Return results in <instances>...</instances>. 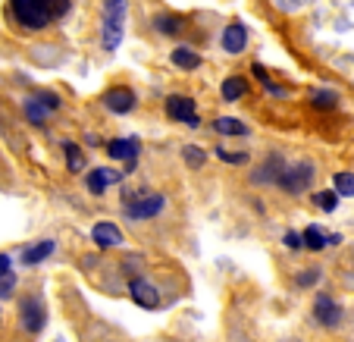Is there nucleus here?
Here are the masks:
<instances>
[{
  "mask_svg": "<svg viewBox=\"0 0 354 342\" xmlns=\"http://www.w3.org/2000/svg\"><path fill=\"white\" fill-rule=\"evenodd\" d=\"M10 13L22 28H47L69 13V0H10Z\"/></svg>",
  "mask_w": 354,
  "mask_h": 342,
  "instance_id": "nucleus-1",
  "label": "nucleus"
},
{
  "mask_svg": "<svg viewBox=\"0 0 354 342\" xmlns=\"http://www.w3.org/2000/svg\"><path fill=\"white\" fill-rule=\"evenodd\" d=\"M126 16H129V0H104L100 3V47L104 51H116L122 44Z\"/></svg>",
  "mask_w": 354,
  "mask_h": 342,
  "instance_id": "nucleus-2",
  "label": "nucleus"
},
{
  "mask_svg": "<svg viewBox=\"0 0 354 342\" xmlns=\"http://www.w3.org/2000/svg\"><path fill=\"white\" fill-rule=\"evenodd\" d=\"M314 163L310 161H298V163H286L279 173V179H276V186L282 188L286 195H301L308 192L310 186H314Z\"/></svg>",
  "mask_w": 354,
  "mask_h": 342,
  "instance_id": "nucleus-3",
  "label": "nucleus"
},
{
  "mask_svg": "<svg viewBox=\"0 0 354 342\" xmlns=\"http://www.w3.org/2000/svg\"><path fill=\"white\" fill-rule=\"evenodd\" d=\"M163 208H167V198H163L160 192H147V195H141V198H135L132 204H126V217L135 223H141V220L157 217Z\"/></svg>",
  "mask_w": 354,
  "mask_h": 342,
  "instance_id": "nucleus-4",
  "label": "nucleus"
},
{
  "mask_svg": "<svg viewBox=\"0 0 354 342\" xmlns=\"http://www.w3.org/2000/svg\"><path fill=\"white\" fill-rule=\"evenodd\" d=\"M19 323H22V330H28V333H41V330H44V323H47L44 298H41V296L22 298V305H19Z\"/></svg>",
  "mask_w": 354,
  "mask_h": 342,
  "instance_id": "nucleus-5",
  "label": "nucleus"
},
{
  "mask_svg": "<svg viewBox=\"0 0 354 342\" xmlns=\"http://www.w3.org/2000/svg\"><path fill=\"white\" fill-rule=\"evenodd\" d=\"M129 296H132L135 305H141V308H147V311H154L157 305H160L157 286L151 280H145V276H132V280H129Z\"/></svg>",
  "mask_w": 354,
  "mask_h": 342,
  "instance_id": "nucleus-6",
  "label": "nucleus"
},
{
  "mask_svg": "<svg viewBox=\"0 0 354 342\" xmlns=\"http://www.w3.org/2000/svg\"><path fill=\"white\" fill-rule=\"evenodd\" d=\"M314 317H317V323H320V327L335 330L342 323V305L335 302V298H329L326 292H320V296H317V302H314Z\"/></svg>",
  "mask_w": 354,
  "mask_h": 342,
  "instance_id": "nucleus-7",
  "label": "nucleus"
},
{
  "mask_svg": "<svg viewBox=\"0 0 354 342\" xmlns=\"http://www.w3.org/2000/svg\"><path fill=\"white\" fill-rule=\"evenodd\" d=\"M167 114L173 116V120H182L188 123V126H198V110H194V101L192 98H182V94H173V98H167Z\"/></svg>",
  "mask_w": 354,
  "mask_h": 342,
  "instance_id": "nucleus-8",
  "label": "nucleus"
},
{
  "mask_svg": "<svg viewBox=\"0 0 354 342\" xmlns=\"http://www.w3.org/2000/svg\"><path fill=\"white\" fill-rule=\"evenodd\" d=\"M120 179H122V173H116V170H110V167H97V170H91V173L85 176V188L91 195H104L110 186H116Z\"/></svg>",
  "mask_w": 354,
  "mask_h": 342,
  "instance_id": "nucleus-9",
  "label": "nucleus"
},
{
  "mask_svg": "<svg viewBox=\"0 0 354 342\" xmlns=\"http://www.w3.org/2000/svg\"><path fill=\"white\" fill-rule=\"evenodd\" d=\"M104 107L110 110V114H129V110L135 107V91L132 88H110L107 94H104Z\"/></svg>",
  "mask_w": 354,
  "mask_h": 342,
  "instance_id": "nucleus-10",
  "label": "nucleus"
},
{
  "mask_svg": "<svg viewBox=\"0 0 354 342\" xmlns=\"http://www.w3.org/2000/svg\"><path fill=\"white\" fill-rule=\"evenodd\" d=\"M282 167H286L282 154H270L267 161H263L261 167L254 170L251 182H254V186H276V179H279V173H282Z\"/></svg>",
  "mask_w": 354,
  "mask_h": 342,
  "instance_id": "nucleus-11",
  "label": "nucleus"
},
{
  "mask_svg": "<svg viewBox=\"0 0 354 342\" xmlns=\"http://www.w3.org/2000/svg\"><path fill=\"white\" fill-rule=\"evenodd\" d=\"M91 239H94L97 249H116V245H122V229L116 226V223H110V220L94 223Z\"/></svg>",
  "mask_w": 354,
  "mask_h": 342,
  "instance_id": "nucleus-12",
  "label": "nucleus"
},
{
  "mask_svg": "<svg viewBox=\"0 0 354 342\" xmlns=\"http://www.w3.org/2000/svg\"><path fill=\"white\" fill-rule=\"evenodd\" d=\"M138 151H141V141L138 138H113L107 145V154L113 157V161H138Z\"/></svg>",
  "mask_w": 354,
  "mask_h": 342,
  "instance_id": "nucleus-13",
  "label": "nucleus"
},
{
  "mask_svg": "<svg viewBox=\"0 0 354 342\" xmlns=\"http://www.w3.org/2000/svg\"><path fill=\"white\" fill-rule=\"evenodd\" d=\"M245 47H248V28L241 22L226 26V32H223V51L226 54H241Z\"/></svg>",
  "mask_w": 354,
  "mask_h": 342,
  "instance_id": "nucleus-14",
  "label": "nucleus"
},
{
  "mask_svg": "<svg viewBox=\"0 0 354 342\" xmlns=\"http://www.w3.org/2000/svg\"><path fill=\"white\" fill-rule=\"evenodd\" d=\"M54 249H57V242L54 239H44V242H38V245H32V249L22 251V261H26L28 267H38V264H44L47 258L54 255Z\"/></svg>",
  "mask_w": 354,
  "mask_h": 342,
  "instance_id": "nucleus-15",
  "label": "nucleus"
},
{
  "mask_svg": "<svg viewBox=\"0 0 354 342\" xmlns=\"http://www.w3.org/2000/svg\"><path fill=\"white\" fill-rule=\"evenodd\" d=\"M329 245V233H323L320 226H308L301 233V249L308 251H323Z\"/></svg>",
  "mask_w": 354,
  "mask_h": 342,
  "instance_id": "nucleus-16",
  "label": "nucleus"
},
{
  "mask_svg": "<svg viewBox=\"0 0 354 342\" xmlns=\"http://www.w3.org/2000/svg\"><path fill=\"white\" fill-rule=\"evenodd\" d=\"M245 91H248V82L241 79V75H232V79H226V82H223V88H220V94L226 98V101H239Z\"/></svg>",
  "mask_w": 354,
  "mask_h": 342,
  "instance_id": "nucleus-17",
  "label": "nucleus"
},
{
  "mask_svg": "<svg viewBox=\"0 0 354 342\" xmlns=\"http://www.w3.org/2000/svg\"><path fill=\"white\" fill-rule=\"evenodd\" d=\"M214 129L220 135H248V126L241 120H232V116H220V120L214 123Z\"/></svg>",
  "mask_w": 354,
  "mask_h": 342,
  "instance_id": "nucleus-18",
  "label": "nucleus"
},
{
  "mask_svg": "<svg viewBox=\"0 0 354 342\" xmlns=\"http://www.w3.org/2000/svg\"><path fill=\"white\" fill-rule=\"evenodd\" d=\"M63 151H66V167H69V173H82V170H85V154L79 151V145L66 141V145H63Z\"/></svg>",
  "mask_w": 354,
  "mask_h": 342,
  "instance_id": "nucleus-19",
  "label": "nucleus"
},
{
  "mask_svg": "<svg viewBox=\"0 0 354 342\" xmlns=\"http://www.w3.org/2000/svg\"><path fill=\"white\" fill-rule=\"evenodd\" d=\"M173 63L182 69H198L201 66V57L194 54V51H188V47H176L173 51Z\"/></svg>",
  "mask_w": 354,
  "mask_h": 342,
  "instance_id": "nucleus-20",
  "label": "nucleus"
},
{
  "mask_svg": "<svg viewBox=\"0 0 354 342\" xmlns=\"http://www.w3.org/2000/svg\"><path fill=\"white\" fill-rule=\"evenodd\" d=\"M333 192L342 198H354V173H335L333 176Z\"/></svg>",
  "mask_w": 354,
  "mask_h": 342,
  "instance_id": "nucleus-21",
  "label": "nucleus"
},
{
  "mask_svg": "<svg viewBox=\"0 0 354 342\" xmlns=\"http://www.w3.org/2000/svg\"><path fill=\"white\" fill-rule=\"evenodd\" d=\"M26 116L35 123V126H41V123H44L47 116H50V110H47L44 104L38 101V98H28V101H26Z\"/></svg>",
  "mask_w": 354,
  "mask_h": 342,
  "instance_id": "nucleus-22",
  "label": "nucleus"
},
{
  "mask_svg": "<svg viewBox=\"0 0 354 342\" xmlns=\"http://www.w3.org/2000/svg\"><path fill=\"white\" fill-rule=\"evenodd\" d=\"M182 157H185V163H188V167H194V170L207 163V151L194 148V145H185V148H182Z\"/></svg>",
  "mask_w": 354,
  "mask_h": 342,
  "instance_id": "nucleus-23",
  "label": "nucleus"
},
{
  "mask_svg": "<svg viewBox=\"0 0 354 342\" xmlns=\"http://www.w3.org/2000/svg\"><path fill=\"white\" fill-rule=\"evenodd\" d=\"M314 201L320 204V208L326 210V214H333V210L339 208V195H335L333 188H329V192H317V195H314Z\"/></svg>",
  "mask_w": 354,
  "mask_h": 342,
  "instance_id": "nucleus-24",
  "label": "nucleus"
},
{
  "mask_svg": "<svg viewBox=\"0 0 354 342\" xmlns=\"http://www.w3.org/2000/svg\"><path fill=\"white\" fill-rule=\"evenodd\" d=\"M320 270H317V267H310V270H304V273H298V276H295V286H298V289H310V286H317V282H320Z\"/></svg>",
  "mask_w": 354,
  "mask_h": 342,
  "instance_id": "nucleus-25",
  "label": "nucleus"
},
{
  "mask_svg": "<svg viewBox=\"0 0 354 342\" xmlns=\"http://www.w3.org/2000/svg\"><path fill=\"white\" fill-rule=\"evenodd\" d=\"M160 32H167V35H179V28H182V19L179 16H157V22H154Z\"/></svg>",
  "mask_w": 354,
  "mask_h": 342,
  "instance_id": "nucleus-26",
  "label": "nucleus"
},
{
  "mask_svg": "<svg viewBox=\"0 0 354 342\" xmlns=\"http://www.w3.org/2000/svg\"><path fill=\"white\" fill-rule=\"evenodd\" d=\"M216 154H220V161H226V163H248V161H251L245 151H226V148H220Z\"/></svg>",
  "mask_w": 354,
  "mask_h": 342,
  "instance_id": "nucleus-27",
  "label": "nucleus"
},
{
  "mask_svg": "<svg viewBox=\"0 0 354 342\" xmlns=\"http://www.w3.org/2000/svg\"><path fill=\"white\" fill-rule=\"evenodd\" d=\"M35 98H38V101H41V104H44V107H47V110H50V114H54V110H57V107H60V98H57V94H47V91H38V94H35Z\"/></svg>",
  "mask_w": 354,
  "mask_h": 342,
  "instance_id": "nucleus-28",
  "label": "nucleus"
},
{
  "mask_svg": "<svg viewBox=\"0 0 354 342\" xmlns=\"http://www.w3.org/2000/svg\"><path fill=\"white\" fill-rule=\"evenodd\" d=\"M13 296V276H3L0 280V298H10Z\"/></svg>",
  "mask_w": 354,
  "mask_h": 342,
  "instance_id": "nucleus-29",
  "label": "nucleus"
},
{
  "mask_svg": "<svg viewBox=\"0 0 354 342\" xmlns=\"http://www.w3.org/2000/svg\"><path fill=\"white\" fill-rule=\"evenodd\" d=\"M251 66H254V75H257V79L263 82V88H267V85H273V82H270V75H267V69H263L261 63H251Z\"/></svg>",
  "mask_w": 354,
  "mask_h": 342,
  "instance_id": "nucleus-30",
  "label": "nucleus"
},
{
  "mask_svg": "<svg viewBox=\"0 0 354 342\" xmlns=\"http://www.w3.org/2000/svg\"><path fill=\"white\" fill-rule=\"evenodd\" d=\"M288 245V249H301V233H286V239H282Z\"/></svg>",
  "mask_w": 354,
  "mask_h": 342,
  "instance_id": "nucleus-31",
  "label": "nucleus"
},
{
  "mask_svg": "<svg viewBox=\"0 0 354 342\" xmlns=\"http://www.w3.org/2000/svg\"><path fill=\"white\" fill-rule=\"evenodd\" d=\"M10 267H13V264H10V255H0V280L10 276Z\"/></svg>",
  "mask_w": 354,
  "mask_h": 342,
  "instance_id": "nucleus-32",
  "label": "nucleus"
},
{
  "mask_svg": "<svg viewBox=\"0 0 354 342\" xmlns=\"http://www.w3.org/2000/svg\"><path fill=\"white\" fill-rule=\"evenodd\" d=\"M314 101H317V104H323V107H326V104H335V94H317Z\"/></svg>",
  "mask_w": 354,
  "mask_h": 342,
  "instance_id": "nucleus-33",
  "label": "nucleus"
}]
</instances>
